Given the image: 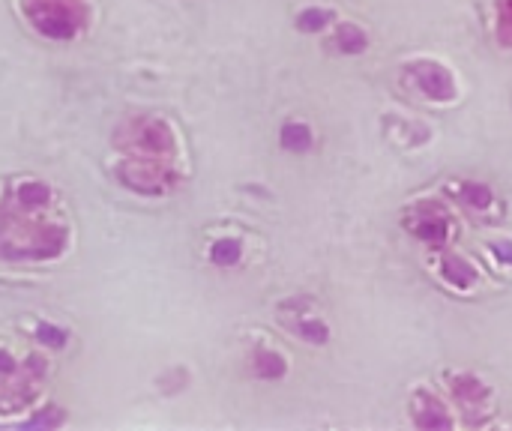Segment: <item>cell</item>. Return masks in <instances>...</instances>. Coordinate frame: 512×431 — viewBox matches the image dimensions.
I'll return each mask as SVG.
<instances>
[]
</instances>
